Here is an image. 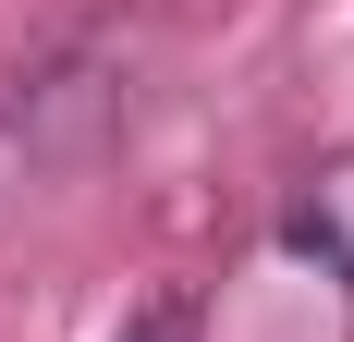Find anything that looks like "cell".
I'll return each instance as SVG.
<instances>
[{
    "label": "cell",
    "instance_id": "obj_1",
    "mask_svg": "<svg viewBox=\"0 0 354 342\" xmlns=\"http://www.w3.org/2000/svg\"><path fill=\"white\" fill-rule=\"evenodd\" d=\"M110 342H196V294H147V306L122 318Z\"/></svg>",
    "mask_w": 354,
    "mask_h": 342
}]
</instances>
